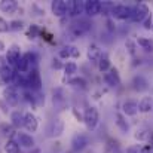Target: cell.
Wrapping results in <instances>:
<instances>
[{
	"instance_id": "cell-18",
	"label": "cell",
	"mask_w": 153,
	"mask_h": 153,
	"mask_svg": "<svg viewBox=\"0 0 153 153\" xmlns=\"http://www.w3.org/2000/svg\"><path fill=\"white\" fill-rule=\"evenodd\" d=\"M13 74H15L13 67L6 65V67L0 71V85H9V83H12Z\"/></svg>"
},
{
	"instance_id": "cell-16",
	"label": "cell",
	"mask_w": 153,
	"mask_h": 153,
	"mask_svg": "<svg viewBox=\"0 0 153 153\" xmlns=\"http://www.w3.org/2000/svg\"><path fill=\"white\" fill-rule=\"evenodd\" d=\"M101 55H102V51L97 43H91V45L88 46V49H86V56H88L89 61L98 62V59L101 58Z\"/></svg>"
},
{
	"instance_id": "cell-9",
	"label": "cell",
	"mask_w": 153,
	"mask_h": 153,
	"mask_svg": "<svg viewBox=\"0 0 153 153\" xmlns=\"http://www.w3.org/2000/svg\"><path fill=\"white\" fill-rule=\"evenodd\" d=\"M22 128H25L28 132H36L39 129V119L33 111H25L24 113V125Z\"/></svg>"
},
{
	"instance_id": "cell-28",
	"label": "cell",
	"mask_w": 153,
	"mask_h": 153,
	"mask_svg": "<svg viewBox=\"0 0 153 153\" xmlns=\"http://www.w3.org/2000/svg\"><path fill=\"white\" fill-rule=\"evenodd\" d=\"M153 108V101L150 97H144L141 101L138 102V111L141 113H149Z\"/></svg>"
},
{
	"instance_id": "cell-31",
	"label": "cell",
	"mask_w": 153,
	"mask_h": 153,
	"mask_svg": "<svg viewBox=\"0 0 153 153\" xmlns=\"http://www.w3.org/2000/svg\"><path fill=\"white\" fill-rule=\"evenodd\" d=\"M62 68H64V74H65V76H73L74 73H77V64L73 62V61L65 62Z\"/></svg>"
},
{
	"instance_id": "cell-20",
	"label": "cell",
	"mask_w": 153,
	"mask_h": 153,
	"mask_svg": "<svg viewBox=\"0 0 153 153\" xmlns=\"http://www.w3.org/2000/svg\"><path fill=\"white\" fill-rule=\"evenodd\" d=\"M122 110L126 116H135L138 113V102L128 100V101H125L122 104Z\"/></svg>"
},
{
	"instance_id": "cell-8",
	"label": "cell",
	"mask_w": 153,
	"mask_h": 153,
	"mask_svg": "<svg viewBox=\"0 0 153 153\" xmlns=\"http://www.w3.org/2000/svg\"><path fill=\"white\" fill-rule=\"evenodd\" d=\"M149 13H150L149 6L146 3H138L135 7H132V16H131V19L135 21V22H143L147 18Z\"/></svg>"
},
{
	"instance_id": "cell-41",
	"label": "cell",
	"mask_w": 153,
	"mask_h": 153,
	"mask_svg": "<svg viewBox=\"0 0 153 153\" xmlns=\"http://www.w3.org/2000/svg\"><path fill=\"white\" fill-rule=\"evenodd\" d=\"M152 22H153V16H152V13H149L147 18L143 21V27H144L146 30H150V28H152Z\"/></svg>"
},
{
	"instance_id": "cell-43",
	"label": "cell",
	"mask_w": 153,
	"mask_h": 153,
	"mask_svg": "<svg viewBox=\"0 0 153 153\" xmlns=\"http://www.w3.org/2000/svg\"><path fill=\"white\" fill-rule=\"evenodd\" d=\"M62 67H64V64L59 61V58H53V59H52V68L59 70V68H62Z\"/></svg>"
},
{
	"instance_id": "cell-3",
	"label": "cell",
	"mask_w": 153,
	"mask_h": 153,
	"mask_svg": "<svg viewBox=\"0 0 153 153\" xmlns=\"http://www.w3.org/2000/svg\"><path fill=\"white\" fill-rule=\"evenodd\" d=\"M25 79H27V89L31 91V92H39L42 89V77H40V73L37 68H31L27 74H25Z\"/></svg>"
},
{
	"instance_id": "cell-17",
	"label": "cell",
	"mask_w": 153,
	"mask_h": 153,
	"mask_svg": "<svg viewBox=\"0 0 153 153\" xmlns=\"http://www.w3.org/2000/svg\"><path fill=\"white\" fill-rule=\"evenodd\" d=\"M18 1L15 0H1L0 1V12L3 13H7V15H12L18 10Z\"/></svg>"
},
{
	"instance_id": "cell-26",
	"label": "cell",
	"mask_w": 153,
	"mask_h": 153,
	"mask_svg": "<svg viewBox=\"0 0 153 153\" xmlns=\"http://www.w3.org/2000/svg\"><path fill=\"white\" fill-rule=\"evenodd\" d=\"M68 85H71L73 88H77V89H86L88 88V82H86V79L85 77H71L70 80H68Z\"/></svg>"
},
{
	"instance_id": "cell-46",
	"label": "cell",
	"mask_w": 153,
	"mask_h": 153,
	"mask_svg": "<svg viewBox=\"0 0 153 153\" xmlns=\"http://www.w3.org/2000/svg\"><path fill=\"white\" fill-rule=\"evenodd\" d=\"M6 65H7V62H6L4 56H3V55H0V71H1V70H3Z\"/></svg>"
},
{
	"instance_id": "cell-4",
	"label": "cell",
	"mask_w": 153,
	"mask_h": 153,
	"mask_svg": "<svg viewBox=\"0 0 153 153\" xmlns=\"http://www.w3.org/2000/svg\"><path fill=\"white\" fill-rule=\"evenodd\" d=\"M64 128H65L64 120H62L61 117H53L51 122L48 123L46 135H48L49 138H58V137H61V135H62Z\"/></svg>"
},
{
	"instance_id": "cell-21",
	"label": "cell",
	"mask_w": 153,
	"mask_h": 153,
	"mask_svg": "<svg viewBox=\"0 0 153 153\" xmlns=\"http://www.w3.org/2000/svg\"><path fill=\"white\" fill-rule=\"evenodd\" d=\"M12 86H15L16 89L21 88V89H27V79H25V74H21L15 70V74H13V79H12Z\"/></svg>"
},
{
	"instance_id": "cell-30",
	"label": "cell",
	"mask_w": 153,
	"mask_h": 153,
	"mask_svg": "<svg viewBox=\"0 0 153 153\" xmlns=\"http://www.w3.org/2000/svg\"><path fill=\"white\" fill-rule=\"evenodd\" d=\"M137 45L141 46L144 51L153 52V40L149 39V37H138V39H137Z\"/></svg>"
},
{
	"instance_id": "cell-35",
	"label": "cell",
	"mask_w": 153,
	"mask_h": 153,
	"mask_svg": "<svg viewBox=\"0 0 153 153\" xmlns=\"http://www.w3.org/2000/svg\"><path fill=\"white\" fill-rule=\"evenodd\" d=\"M39 34H40V28H39L36 24H31L30 28H28V31H27V37H28L30 40H34Z\"/></svg>"
},
{
	"instance_id": "cell-38",
	"label": "cell",
	"mask_w": 153,
	"mask_h": 153,
	"mask_svg": "<svg viewBox=\"0 0 153 153\" xmlns=\"http://www.w3.org/2000/svg\"><path fill=\"white\" fill-rule=\"evenodd\" d=\"M149 135H150V132H147L146 129H138L135 134H134V137L138 140V141H144V140H149Z\"/></svg>"
},
{
	"instance_id": "cell-47",
	"label": "cell",
	"mask_w": 153,
	"mask_h": 153,
	"mask_svg": "<svg viewBox=\"0 0 153 153\" xmlns=\"http://www.w3.org/2000/svg\"><path fill=\"white\" fill-rule=\"evenodd\" d=\"M107 27H108V30H110V31H113V30H114V28H116V27H114V24H113V21H111V19H107Z\"/></svg>"
},
{
	"instance_id": "cell-23",
	"label": "cell",
	"mask_w": 153,
	"mask_h": 153,
	"mask_svg": "<svg viewBox=\"0 0 153 153\" xmlns=\"http://www.w3.org/2000/svg\"><path fill=\"white\" fill-rule=\"evenodd\" d=\"M149 83H147V80L143 77V76H140V74H137L134 79H132V86H134V89L135 91H138V92H141V91H146L149 86H147Z\"/></svg>"
},
{
	"instance_id": "cell-24",
	"label": "cell",
	"mask_w": 153,
	"mask_h": 153,
	"mask_svg": "<svg viewBox=\"0 0 153 153\" xmlns=\"http://www.w3.org/2000/svg\"><path fill=\"white\" fill-rule=\"evenodd\" d=\"M15 68H16V71H18V73H21V74H27L33 67L27 62V59H25L24 56H21V58L18 59V62L15 64Z\"/></svg>"
},
{
	"instance_id": "cell-50",
	"label": "cell",
	"mask_w": 153,
	"mask_h": 153,
	"mask_svg": "<svg viewBox=\"0 0 153 153\" xmlns=\"http://www.w3.org/2000/svg\"><path fill=\"white\" fill-rule=\"evenodd\" d=\"M3 49H6V48H4V43H3V42L0 40V52L3 51Z\"/></svg>"
},
{
	"instance_id": "cell-25",
	"label": "cell",
	"mask_w": 153,
	"mask_h": 153,
	"mask_svg": "<svg viewBox=\"0 0 153 153\" xmlns=\"http://www.w3.org/2000/svg\"><path fill=\"white\" fill-rule=\"evenodd\" d=\"M152 152H153L152 144H146V146L135 144V146H129L126 149V153H152Z\"/></svg>"
},
{
	"instance_id": "cell-48",
	"label": "cell",
	"mask_w": 153,
	"mask_h": 153,
	"mask_svg": "<svg viewBox=\"0 0 153 153\" xmlns=\"http://www.w3.org/2000/svg\"><path fill=\"white\" fill-rule=\"evenodd\" d=\"M30 153H42V150H40L39 147H33V149L30 150Z\"/></svg>"
},
{
	"instance_id": "cell-22",
	"label": "cell",
	"mask_w": 153,
	"mask_h": 153,
	"mask_svg": "<svg viewBox=\"0 0 153 153\" xmlns=\"http://www.w3.org/2000/svg\"><path fill=\"white\" fill-rule=\"evenodd\" d=\"M4 153H21V147L15 138H7V141L3 146Z\"/></svg>"
},
{
	"instance_id": "cell-10",
	"label": "cell",
	"mask_w": 153,
	"mask_h": 153,
	"mask_svg": "<svg viewBox=\"0 0 153 153\" xmlns=\"http://www.w3.org/2000/svg\"><path fill=\"white\" fill-rule=\"evenodd\" d=\"M83 12L89 18L97 16L98 13H101V1L100 0H86V1H83Z\"/></svg>"
},
{
	"instance_id": "cell-1",
	"label": "cell",
	"mask_w": 153,
	"mask_h": 153,
	"mask_svg": "<svg viewBox=\"0 0 153 153\" xmlns=\"http://www.w3.org/2000/svg\"><path fill=\"white\" fill-rule=\"evenodd\" d=\"M91 28H92V24L88 19H85V18H79V19H76V21H73L70 24V33H71V36L74 39H79L83 34L89 33Z\"/></svg>"
},
{
	"instance_id": "cell-14",
	"label": "cell",
	"mask_w": 153,
	"mask_h": 153,
	"mask_svg": "<svg viewBox=\"0 0 153 153\" xmlns=\"http://www.w3.org/2000/svg\"><path fill=\"white\" fill-rule=\"evenodd\" d=\"M89 144V140L85 134H76L73 138H71V150L73 152H80L83 150L86 146Z\"/></svg>"
},
{
	"instance_id": "cell-44",
	"label": "cell",
	"mask_w": 153,
	"mask_h": 153,
	"mask_svg": "<svg viewBox=\"0 0 153 153\" xmlns=\"http://www.w3.org/2000/svg\"><path fill=\"white\" fill-rule=\"evenodd\" d=\"M0 107H1V111H3L4 114H7V113H9V105L4 102V100H3V98L0 100Z\"/></svg>"
},
{
	"instance_id": "cell-15",
	"label": "cell",
	"mask_w": 153,
	"mask_h": 153,
	"mask_svg": "<svg viewBox=\"0 0 153 153\" xmlns=\"http://www.w3.org/2000/svg\"><path fill=\"white\" fill-rule=\"evenodd\" d=\"M51 10H52V13L56 18H59V19L67 16V6H65V1L64 0H53L51 3Z\"/></svg>"
},
{
	"instance_id": "cell-39",
	"label": "cell",
	"mask_w": 153,
	"mask_h": 153,
	"mask_svg": "<svg viewBox=\"0 0 153 153\" xmlns=\"http://www.w3.org/2000/svg\"><path fill=\"white\" fill-rule=\"evenodd\" d=\"M113 3L111 1H101V12L104 15H108L110 12H111V9H113Z\"/></svg>"
},
{
	"instance_id": "cell-11",
	"label": "cell",
	"mask_w": 153,
	"mask_h": 153,
	"mask_svg": "<svg viewBox=\"0 0 153 153\" xmlns=\"http://www.w3.org/2000/svg\"><path fill=\"white\" fill-rule=\"evenodd\" d=\"M65 6H67V15L71 18H76L83 13V1L68 0V1H65Z\"/></svg>"
},
{
	"instance_id": "cell-5",
	"label": "cell",
	"mask_w": 153,
	"mask_h": 153,
	"mask_svg": "<svg viewBox=\"0 0 153 153\" xmlns=\"http://www.w3.org/2000/svg\"><path fill=\"white\" fill-rule=\"evenodd\" d=\"M3 100H4V102L9 107H16L18 102H19V92H18V89L15 86H12V85H7L3 89Z\"/></svg>"
},
{
	"instance_id": "cell-45",
	"label": "cell",
	"mask_w": 153,
	"mask_h": 153,
	"mask_svg": "<svg viewBox=\"0 0 153 153\" xmlns=\"http://www.w3.org/2000/svg\"><path fill=\"white\" fill-rule=\"evenodd\" d=\"M79 56H80V51L71 45V58H79Z\"/></svg>"
},
{
	"instance_id": "cell-49",
	"label": "cell",
	"mask_w": 153,
	"mask_h": 153,
	"mask_svg": "<svg viewBox=\"0 0 153 153\" xmlns=\"http://www.w3.org/2000/svg\"><path fill=\"white\" fill-rule=\"evenodd\" d=\"M149 141L152 143V146H153V131L150 132V135H149Z\"/></svg>"
},
{
	"instance_id": "cell-51",
	"label": "cell",
	"mask_w": 153,
	"mask_h": 153,
	"mask_svg": "<svg viewBox=\"0 0 153 153\" xmlns=\"http://www.w3.org/2000/svg\"><path fill=\"white\" fill-rule=\"evenodd\" d=\"M150 30H152V31H153V22H152V28H150Z\"/></svg>"
},
{
	"instance_id": "cell-6",
	"label": "cell",
	"mask_w": 153,
	"mask_h": 153,
	"mask_svg": "<svg viewBox=\"0 0 153 153\" xmlns=\"http://www.w3.org/2000/svg\"><path fill=\"white\" fill-rule=\"evenodd\" d=\"M110 15L113 18L122 19V21L131 19V16H132V7L131 6H126V4H114L113 9H111V12H110Z\"/></svg>"
},
{
	"instance_id": "cell-13",
	"label": "cell",
	"mask_w": 153,
	"mask_h": 153,
	"mask_svg": "<svg viewBox=\"0 0 153 153\" xmlns=\"http://www.w3.org/2000/svg\"><path fill=\"white\" fill-rule=\"evenodd\" d=\"M16 141H18L19 147H25V149H33L34 144H36V141H34V138H33L31 134L21 132V131L16 132Z\"/></svg>"
},
{
	"instance_id": "cell-40",
	"label": "cell",
	"mask_w": 153,
	"mask_h": 153,
	"mask_svg": "<svg viewBox=\"0 0 153 153\" xmlns=\"http://www.w3.org/2000/svg\"><path fill=\"white\" fill-rule=\"evenodd\" d=\"M9 31V22L0 16V33H7Z\"/></svg>"
},
{
	"instance_id": "cell-36",
	"label": "cell",
	"mask_w": 153,
	"mask_h": 153,
	"mask_svg": "<svg viewBox=\"0 0 153 153\" xmlns=\"http://www.w3.org/2000/svg\"><path fill=\"white\" fill-rule=\"evenodd\" d=\"M22 28H24V22L21 19H13L9 22V30L12 31H21Z\"/></svg>"
},
{
	"instance_id": "cell-34",
	"label": "cell",
	"mask_w": 153,
	"mask_h": 153,
	"mask_svg": "<svg viewBox=\"0 0 153 153\" xmlns=\"http://www.w3.org/2000/svg\"><path fill=\"white\" fill-rule=\"evenodd\" d=\"M58 58L61 59H67V58H71V45H65V46H62L59 52H58Z\"/></svg>"
},
{
	"instance_id": "cell-27",
	"label": "cell",
	"mask_w": 153,
	"mask_h": 153,
	"mask_svg": "<svg viewBox=\"0 0 153 153\" xmlns=\"http://www.w3.org/2000/svg\"><path fill=\"white\" fill-rule=\"evenodd\" d=\"M97 64H98V70H100L101 73H107V71L110 70V67H111V65H110V58H108V55L104 53V52H102L101 58L98 59Z\"/></svg>"
},
{
	"instance_id": "cell-7",
	"label": "cell",
	"mask_w": 153,
	"mask_h": 153,
	"mask_svg": "<svg viewBox=\"0 0 153 153\" xmlns=\"http://www.w3.org/2000/svg\"><path fill=\"white\" fill-rule=\"evenodd\" d=\"M21 56H22V53H21V46H19V45H16V43H13V45H10V46L6 49L4 59H6L7 65L15 67V64L18 62V59H19Z\"/></svg>"
},
{
	"instance_id": "cell-32",
	"label": "cell",
	"mask_w": 153,
	"mask_h": 153,
	"mask_svg": "<svg viewBox=\"0 0 153 153\" xmlns=\"http://www.w3.org/2000/svg\"><path fill=\"white\" fill-rule=\"evenodd\" d=\"M0 129H1V132H3L6 137H9V138H12L13 134L16 135V131H15V128H13L10 123H9V125H7V123H1V125H0Z\"/></svg>"
},
{
	"instance_id": "cell-42",
	"label": "cell",
	"mask_w": 153,
	"mask_h": 153,
	"mask_svg": "<svg viewBox=\"0 0 153 153\" xmlns=\"http://www.w3.org/2000/svg\"><path fill=\"white\" fill-rule=\"evenodd\" d=\"M125 46H126V49H128V52H129L131 55H134V53H135V43H134L132 40H126Z\"/></svg>"
},
{
	"instance_id": "cell-37",
	"label": "cell",
	"mask_w": 153,
	"mask_h": 153,
	"mask_svg": "<svg viewBox=\"0 0 153 153\" xmlns=\"http://www.w3.org/2000/svg\"><path fill=\"white\" fill-rule=\"evenodd\" d=\"M22 56L27 59V62H28L30 65H33V64H36V62H37V55H36V52H31V51L24 52V53H22Z\"/></svg>"
},
{
	"instance_id": "cell-2",
	"label": "cell",
	"mask_w": 153,
	"mask_h": 153,
	"mask_svg": "<svg viewBox=\"0 0 153 153\" xmlns=\"http://www.w3.org/2000/svg\"><path fill=\"white\" fill-rule=\"evenodd\" d=\"M82 119H83V123L86 125L88 131H94V129L98 126V122H100V114H98L97 107L88 105V107L85 108V111H83Z\"/></svg>"
},
{
	"instance_id": "cell-12",
	"label": "cell",
	"mask_w": 153,
	"mask_h": 153,
	"mask_svg": "<svg viewBox=\"0 0 153 153\" xmlns=\"http://www.w3.org/2000/svg\"><path fill=\"white\" fill-rule=\"evenodd\" d=\"M104 82L111 86V88H116L120 85V74H119V70L116 67H110V70L107 73H104Z\"/></svg>"
},
{
	"instance_id": "cell-33",
	"label": "cell",
	"mask_w": 153,
	"mask_h": 153,
	"mask_svg": "<svg viewBox=\"0 0 153 153\" xmlns=\"http://www.w3.org/2000/svg\"><path fill=\"white\" fill-rule=\"evenodd\" d=\"M22 97H24V100H25V101L30 102L33 107H36V105H37V104H36V92H31V91H28V89H24Z\"/></svg>"
},
{
	"instance_id": "cell-29",
	"label": "cell",
	"mask_w": 153,
	"mask_h": 153,
	"mask_svg": "<svg viewBox=\"0 0 153 153\" xmlns=\"http://www.w3.org/2000/svg\"><path fill=\"white\" fill-rule=\"evenodd\" d=\"M116 125L122 132H128L129 131V123L125 120V116L122 113H116Z\"/></svg>"
},
{
	"instance_id": "cell-19",
	"label": "cell",
	"mask_w": 153,
	"mask_h": 153,
	"mask_svg": "<svg viewBox=\"0 0 153 153\" xmlns=\"http://www.w3.org/2000/svg\"><path fill=\"white\" fill-rule=\"evenodd\" d=\"M10 125H12L15 129L22 128V125H24V113L19 111V110L12 111V113H10Z\"/></svg>"
}]
</instances>
